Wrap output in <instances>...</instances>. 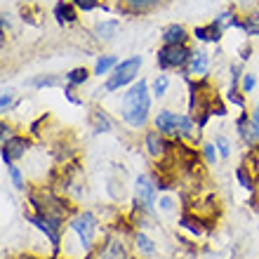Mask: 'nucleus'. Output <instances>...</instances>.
Masks as SVG:
<instances>
[{"label": "nucleus", "mask_w": 259, "mask_h": 259, "mask_svg": "<svg viewBox=\"0 0 259 259\" xmlns=\"http://www.w3.org/2000/svg\"><path fill=\"white\" fill-rule=\"evenodd\" d=\"M151 109V99H149V90H146V82L139 80L137 85H132L130 92H125L123 99V118L127 120L132 127H139V125L146 123V116H149Z\"/></svg>", "instance_id": "f257e3e1"}, {"label": "nucleus", "mask_w": 259, "mask_h": 259, "mask_svg": "<svg viewBox=\"0 0 259 259\" xmlns=\"http://www.w3.org/2000/svg\"><path fill=\"white\" fill-rule=\"evenodd\" d=\"M156 130L160 135H170V137H191L193 123L191 118L186 116H177L172 111H160L156 118Z\"/></svg>", "instance_id": "f03ea898"}, {"label": "nucleus", "mask_w": 259, "mask_h": 259, "mask_svg": "<svg viewBox=\"0 0 259 259\" xmlns=\"http://www.w3.org/2000/svg\"><path fill=\"white\" fill-rule=\"evenodd\" d=\"M139 66H142L139 57H130V59L120 62L116 66V71H113V75L109 78V82H106V90H118V88H123V85H127L130 80H135Z\"/></svg>", "instance_id": "7ed1b4c3"}, {"label": "nucleus", "mask_w": 259, "mask_h": 259, "mask_svg": "<svg viewBox=\"0 0 259 259\" xmlns=\"http://www.w3.org/2000/svg\"><path fill=\"white\" fill-rule=\"evenodd\" d=\"M71 229L78 233L82 247H90L92 245V238H95V231H97V217L92 212H82V214H78L71 222Z\"/></svg>", "instance_id": "20e7f679"}, {"label": "nucleus", "mask_w": 259, "mask_h": 259, "mask_svg": "<svg viewBox=\"0 0 259 259\" xmlns=\"http://www.w3.org/2000/svg\"><path fill=\"white\" fill-rule=\"evenodd\" d=\"M191 59V52L184 48V45H165L160 52H158V64L160 68H172V66H182L184 62Z\"/></svg>", "instance_id": "39448f33"}, {"label": "nucleus", "mask_w": 259, "mask_h": 259, "mask_svg": "<svg viewBox=\"0 0 259 259\" xmlns=\"http://www.w3.org/2000/svg\"><path fill=\"white\" fill-rule=\"evenodd\" d=\"M31 222H33L40 231H45L48 233V238L52 240V245H59V226H62V219H55V217H48V214H33L31 217Z\"/></svg>", "instance_id": "423d86ee"}, {"label": "nucleus", "mask_w": 259, "mask_h": 259, "mask_svg": "<svg viewBox=\"0 0 259 259\" xmlns=\"http://www.w3.org/2000/svg\"><path fill=\"white\" fill-rule=\"evenodd\" d=\"M26 149H28V142L24 137H12V139L3 142V160H5V165H10L12 158H21Z\"/></svg>", "instance_id": "0eeeda50"}, {"label": "nucleus", "mask_w": 259, "mask_h": 259, "mask_svg": "<svg viewBox=\"0 0 259 259\" xmlns=\"http://www.w3.org/2000/svg\"><path fill=\"white\" fill-rule=\"evenodd\" d=\"M137 200L144 203V207H151L156 203V186L149 182V177L137 179Z\"/></svg>", "instance_id": "6e6552de"}, {"label": "nucleus", "mask_w": 259, "mask_h": 259, "mask_svg": "<svg viewBox=\"0 0 259 259\" xmlns=\"http://www.w3.org/2000/svg\"><path fill=\"white\" fill-rule=\"evenodd\" d=\"M97 259H127V254H125V247L120 245L118 240H109V243L99 250Z\"/></svg>", "instance_id": "1a4fd4ad"}, {"label": "nucleus", "mask_w": 259, "mask_h": 259, "mask_svg": "<svg viewBox=\"0 0 259 259\" xmlns=\"http://www.w3.org/2000/svg\"><path fill=\"white\" fill-rule=\"evenodd\" d=\"M163 40H165V45H184V42H186V31H184V26H177V24L167 26V28H165Z\"/></svg>", "instance_id": "9d476101"}, {"label": "nucleus", "mask_w": 259, "mask_h": 259, "mask_svg": "<svg viewBox=\"0 0 259 259\" xmlns=\"http://www.w3.org/2000/svg\"><path fill=\"white\" fill-rule=\"evenodd\" d=\"M146 146H149V153H151L153 158L163 156L165 149H167V144L163 142L160 132H149V135H146Z\"/></svg>", "instance_id": "9b49d317"}, {"label": "nucleus", "mask_w": 259, "mask_h": 259, "mask_svg": "<svg viewBox=\"0 0 259 259\" xmlns=\"http://www.w3.org/2000/svg\"><path fill=\"white\" fill-rule=\"evenodd\" d=\"M189 73L193 75H205L207 73V55L205 52H196L189 59Z\"/></svg>", "instance_id": "f8f14e48"}, {"label": "nucleus", "mask_w": 259, "mask_h": 259, "mask_svg": "<svg viewBox=\"0 0 259 259\" xmlns=\"http://www.w3.org/2000/svg\"><path fill=\"white\" fill-rule=\"evenodd\" d=\"M120 3H123V7L127 12H146V10L156 7L163 0H120Z\"/></svg>", "instance_id": "ddd939ff"}, {"label": "nucleus", "mask_w": 259, "mask_h": 259, "mask_svg": "<svg viewBox=\"0 0 259 259\" xmlns=\"http://www.w3.org/2000/svg\"><path fill=\"white\" fill-rule=\"evenodd\" d=\"M55 14H57V21H59V24H71V21H75V10L71 3H57Z\"/></svg>", "instance_id": "4468645a"}, {"label": "nucleus", "mask_w": 259, "mask_h": 259, "mask_svg": "<svg viewBox=\"0 0 259 259\" xmlns=\"http://www.w3.org/2000/svg\"><path fill=\"white\" fill-rule=\"evenodd\" d=\"M219 35H222V28H219V24H210V26H200L196 28V38H200V40H219Z\"/></svg>", "instance_id": "2eb2a0df"}, {"label": "nucleus", "mask_w": 259, "mask_h": 259, "mask_svg": "<svg viewBox=\"0 0 259 259\" xmlns=\"http://www.w3.org/2000/svg\"><path fill=\"white\" fill-rule=\"evenodd\" d=\"M118 31V21H102L99 26H97V35L102 38V40H109V38H113Z\"/></svg>", "instance_id": "dca6fc26"}, {"label": "nucleus", "mask_w": 259, "mask_h": 259, "mask_svg": "<svg viewBox=\"0 0 259 259\" xmlns=\"http://www.w3.org/2000/svg\"><path fill=\"white\" fill-rule=\"evenodd\" d=\"M116 66V57H102L99 62H97V66H95V73H109V68H113Z\"/></svg>", "instance_id": "f3484780"}, {"label": "nucleus", "mask_w": 259, "mask_h": 259, "mask_svg": "<svg viewBox=\"0 0 259 259\" xmlns=\"http://www.w3.org/2000/svg\"><path fill=\"white\" fill-rule=\"evenodd\" d=\"M66 78L71 85H80V82L88 80V71H85V68H75V71H71V73L66 75Z\"/></svg>", "instance_id": "a211bd4d"}, {"label": "nucleus", "mask_w": 259, "mask_h": 259, "mask_svg": "<svg viewBox=\"0 0 259 259\" xmlns=\"http://www.w3.org/2000/svg\"><path fill=\"white\" fill-rule=\"evenodd\" d=\"M247 160L252 163V167H245V170H250L252 172V177H257L259 175V146H254V149L247 153Z\"/></svg>", "instance_id": "6ab92c4d"}, {"label": "nucleus", "mask_w": 259, "mask_h": 259, "mask_svg": "<svg viewBox=\"0 0 259 259\" xmlns=\"http://www.w3.org/2000/svg\"><path fill=\"white\" fill-rule=\"evenodd\" d=\"M137 247H139L142 252H146V254H151L153 250H156V247H153V243H151V240L146 238L144 233H139V236H137Z\"/></svg>", "instance_id": "aec40b11"}, {"label": "nucleus", "mask_w": 259, "mask_h": 259, "mask_svg": "<svg viewBox=\"0 0 259 259\" xmlns=\"http://www.w3.org/2000/svg\"><path fill=\"white\" fill-rule=\"evenodd\" d=\"M245 28H247V31H250L252 35H257V33H259V10L252 14V17H250V19H247Z\"/></svg>", "instance_id": "412c9836"}, {"label": "nucleus", "mask_w": 259, "mask_h": 259, "mask_svg": "<svg viewBox=\"0 0 259 259\" xmlns=\"http://www.w3.org/2000/svg\"><path fill=\"white\" fill-rule=\"evenodd\" d=\"M165 90H167V78H165V75H160V78H156V82H153V92H156L158 97H163Z\"/></svg>", "instance_id": "4be33fe9"}, {"label": "nucleus", "mask_w": 259, "mask_h": 259, "mask_svg": "<svg viewBox=\"0 0 259 259\" xmlns=\"http://www.w3.org/2000/svg\"><path fill=\"white\" fill-rule=\"evenodd\" d=\"M7 170H10V177H12L14 186H17V189H24V182H21V172L17 170V167H12V165H7Z\"/></svg>", "instance_id": "5701e85b"}, {"label": "nucleus", "mask_w": 259, "mask_h": 259, "mask_svg": "<svg viewBox=\"0 0 259 259\" xmlns=\"http://www.w3.org/2000/svg\"><path fill=\"white\" fill-rule=\"evenodd\" d=\"M95 123H97V130H99V132H106V130L111 127L106 116H102V113H95Z\"/></svg>", "instance_id": "b1692460"}, {"label": "nucleus", "mask_w": 259, "mask_h": 259, "mask_svg": "<svg viewBox=\"0 0 259 259\" xmlns=\"http://www.w3.org/2000/svg\"><path fill=\"white\" fill-rule=\"evenodd\" d=\"M73 5L82 7V10H95L97 5H99V0H71Z\"/></svg>", "instance_id": "393cba45"}, {"label": "nucleus", "mask_w": 259, "mask_h": 259, "mask_svg": "<svg viewBox=\"0 0 259 259\" xmlns=\"http://www.w3.org/2000/svg\"><path fill=\"white\" fill-rule=\"evenodd\" d=\"M10 104H12V92H10V90H5V92H3V102H0V109L7 111V109H10Z\"/></svg>", "instance_id": "a878e982"}, {"label": "nucleus", "mask_w": 259, "mask_h": 259, "mask_svg": "<svg viewBox=\"0 0 259 259\" xmlns=\"http://www.w3.org/2000/svg\"><path fill=\"white\" fill-rule=\"evenodd\" d=\"M217 146H219V153H222V156H229V142H226L224 137H217Z\"/></svg>", "instance_id": "bb28decb"}, {"label": "nucleus", "mask_w": 259, "mask_h": 259, "mask_svg": "<svg viewBox=\"0 0 259 259\" xmlns=\"http://www.w3.org/2000/svg\"><path fill=\"white\" fill-rule=\"evenodd\" d=\"M252 88H254V78L247 73L245 80H243V92H252Z\"/></svg>", "instance_id": "cd10ccee"}, {"label": "nucleus", "mask_w": 259, "mask_h": 259, "mask_svg": "<svg viewBox=\"0 0 259 259\" xmlns=\"http://www.w3.org/2000/svg\"><path fill=\"white\" fill-rule=\"evenodd\" d=\"M252 127H254V135L259 137V104H257V111H254V116H252Z\"/></svg>", "instance_id": "c85d7f7f"}, {"label": "nucleus", "mask_w": 259, "mask_h": 259, "mask_svg": "<svg viewBox=\"0 0 259 259\" xmlns=\"http://www.w3.org/2000/svg\"><path fill=\"white\" fill-rule=\"evenodd\" d=\"M205 156H207V160H214V156H217V153H214V146H212V144H207V146H205Z\"/></svg>", "instance_id": "c756f323"}]
</instances>
